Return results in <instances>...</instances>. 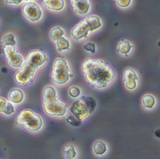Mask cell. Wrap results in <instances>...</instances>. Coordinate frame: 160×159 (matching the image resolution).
Wrapping results in <instances>:
<instances>
[{
  "instance_id": "9",
  "label": "cell",
  "mask_w": 160,
  "mask_h": 159,
  "mask_svg": "<svg viewBox=\"0 0 160 159\" xmlns=\"http://www.w3.org/2000/svg\"><path fill=\"white\" fill-rule=\"evenodd\" d=\"M48 61L47 53L40 49H34L31 51L27 55L25 62L37 70L44 66Z\"/></svg>"
},
{
  "instance_id": "19",
  "label": "cell",
  "mask_w": 160,
  "mask_h": 159,
  "mask_svg": "<svg viewBox=\"0 0 160 159\" xmlns=\"http://www.w3.org/2000/svg\"><path fill=\"white\" fill-rule=\"evenodd\" d=\"M55 45L57 48V51L59 52L69 51L71 49V46L70 41L65 36H63L59 39H58L55 42Z\"/></svg>"
},
{
  "instance_id": "6",
  "label": "cell",
  "mask_w": 160,
  "mask_h": 159,
  "mask_svg": "<svg viewBox=\"0 0 160 159\" xmlns=\"http://www.w3.org/2000/svg\"><path fill=\"white\" fill-rule=\"evenodd\" d=\"M37 70V69L25 62L22 66L15 73L14 80L20 86H28L34 81Z\"/></svg>"
},
{
  "instance_id": "11",
  "label": "cell",
  "mask_w": 160,
  "mask_h": 159,
  "mask_svg": "<svg viewBox=\"0 0 160 159\" xmlns=\"http://www.w3.org/2000/svg\"><path fill=\"white\" fill-rule=\"evenodd\" d=\"M69 111L72 115L82 121L86 119L90 115L86 104L81 97L77 98L71 104L69 107Z\"/></svg>"
},
{
  "instance_id": "1",
  "label": "cell",
  "mask_w": 160,
  "mask_h": 159,
  "mask_svg": "<svg viewBox=\"0 0 160 159\" xmlns=\"http://www.w3.org/2000/svg\"><path fill=\"white\" fill-rule=\"evenodd\" d=\"M81 71L85 82L99 90L108 88L116 78L114 68L100 58H85L82 63Z\"/></svg>"
},
{
  "instance_id": "25",
  "label": "cell",
  "mask_w": 160,
  "mask_h": 159,
  "mask_svg": "<svg viewBox=\"0 0 160 159\" xmlns=\"http://www.w3.org/2000/svg\"><path fill=\"white\" fill-rule=\"evenodd\" d=\"M133 2V0H116L117 6L120 9H128L129 8Z\"/></svg>"
},
{
  "instance_id": "18",
  "label": "cell",
  "mask_w": 160,
  "mask_h": 159,
  "mask_svg": "<svg viewBox=\"0 0 160 159\" xmlns=\"http://www.w3.org/2000/svg\"><path fill=\"white\" fill-rule=\"evenodd\" d=\"M62 155L64 158L66 159L76 158L78 155V151L76 146L72 143H68L65 145L62 148Z\"/></svg>"
},
{
  "instance_id": "10",
  "label": "cell",
  "mask_w": 160,
  "mask_h": 159,
  "mask_svg": "<svg viewBox=\"0 0 160 159\" xmlns=\"http://www.w3.org/2000/svg\"><path fill=\"white\" fill-rule=\"evenodd\" d=\"M139 76L134 68H126L123 72V81L128 91H135L139 86Z\"/></svg>"
},
{
  "instance_id": "14",
  "label": "cell",
  "mask_w": 160,
  "mask_h": 159,
  "mask_svg": "<svg viewBox=\"0 0 160 159\" xmlns=\"http://www.w3.org/2000/svg\"><path fill=\"white\" fill-rule=\"evenodd\" d=\"M44 7L53 12H60L65 7V0H42Z\"/></svg>"
},
{
  "instance_id": "5",
  "label": "cell",
  "mask_w": 160,
  "mask_h": 159,
  "mask_svg": "<svg viewBox=\"0 0 160 159\" xmlns=\"http://www.w3.org/2000/svg\"><path fill=\"white\" fill-rule=\"evenodd\" d=\"M72 77L70 65L66 58H56L52 64L51 80L57 86H65L70 82Z\"/></svg>"
},
{
  "instance_id": "26",
  "label": "cell",
  "mask_w": 160,
  "mask_h": 159,
  "mask_svg": "<svg viewBox=\"0 0 160 159\" xmlns=\"http://www.w3.org/2000/svg\"><path fill=\"white\" fill-rule=\"evenodd\" d=\"M15 112V108L14 104H12V102H10L9 101L3 115L6 116H11Z\"/></svg>"
},
{
  "instance_id": "24",
  "label": "cell",
  "mask_w": 160,
  "mask_h": 159,
  "mask_svg": "<svg viewBox=\"0 0 160 159\" xmlns=\"http://www.w3.org/2000/svg\"><path fill=\"white\" fill-rule=\"evenodd\" d=\"M68 95L72 99H77L81 97V89L77 86H72L68 88Z\"/></svg>"
},
{
  "instance_id": "22",
  "label": "cell",
  "mask_w": 160,
  "mask_h": 159,
  "mask_svg": "<svg viewBox=\"0 0 160 159\" xmlns=\"http://www.w3.org/2000/svg\"><path fill=\"white\" fill-rule=\"evenodd\" d=\"M64 35H65V31L59 26H55V27L51 29L49 32L50 39L54 42H56Z\"/></svg>"
},
{
  "instance_id": "23",
  "label": "cell",
  "mask_w": 160,
  "mask_h": 159,
  "mask_svg": "<svg viewBox=\"0 0 160 159\" xmlns=\"http://www.w3.org/2000/svg\"><path fill=\"white\" fill-rule=\"evenodd\" d=\"M65 121L67 124L74 127H78L79 126H81L82 125L83 122L82 119L77 118V117L72 114L70 115H68L65 118Z\"/></svg>"
},
{
  "instance_id": "16",
  "label": "cell",
  "mask_w": 160,
  "mask_h": 159,
  "mask_svg": "<svg viewBox=\"0 0 160 159\" xmlns=\"http://www.w3.org/2000/svg\"><path fill=\"white\" fill-rule=\"evenodd\" d=\"M142 106L146 110H151L155 108L156 104V98L151 94H144L142 98Z\"/></svg>"
},
{
  "instance_id": "31",
  "label": "cell",
  "mask_w": 160,
  "mask_h": 159,
  "mask_svg": "<svg viewBox=\"0 0 160 159\" xmlns=\"http://www.w3.org/2000/svg\"><path fill=\"white\" fill-rule=\"evenodd\" d=\"M35 0H24V2H35Z\"/></svg>"
},
{
  "instance_id": "27",
  "label": "cell",
  "mask_w": 160,
  "mask_h": 159,
  "mask_svg": "<svg viewBox=\"0 0 160 159\" xmlns=\"http://www.w3.org/2000/svg\"><path fill=\"white\" fill-rule=\"evenodd\" d=\"M83 48L85 51L92 53V54H94V53L96 52V51H97V46H96V45L93 43V42H87V43L84 45Z\"/></svg>"
},
{
  "instance_id": "17",
  "label": "cell",
  "mask_w": 160,
  "mask_h": 159,
  "mask_svg": "<svg viewBox=\"0 0 160 159\" xmlns=\"http://www.w3.org/2000/svg\"><path fill=\"white\" fill-rule=\"evenodd\" d=\"M107 151L108 147L104 141L98 140L94 142L92 145V151L96 156L102 157L107 152Z\"/></svg>"
},
{
  "instance_id": "30",
  "label": "cell",
  "mask_w": 160,
  "mask_h": 159,
  "mask_svg": "<svg viewBox=\"0 0 160 159\" xmlns=\"http://www.w3.org/2000/svg\"><path fill=\"white\" fill-rule=\"evenodd\" d=\"M82 1H85V0H70L71 3H72V2H82Z\"/></svg>"
},
{
  "instance_id": "2",
  "label": "cell",
  "mask_w": 160,
  "mask_h": 159,
  "mask_svg": "<svg viewBox=\"0 0 160 159\" xmlns=\"http://www.w3.org/2000/svg\"><path fill=\"white\" fill-rule=\"evenodd\" d=\"M42 109L47 115L52 118H63L67 113L66 104L58 99L57 91L53 86L48 85L42 90Z\"/></svg>"
},
{
  "instance_id": "21",
  "label": "cell",
  "mask_w": 160,
  "mask_h": 159,
  "mask_svg": "<svg viewBox=\"0 0 160 159\" xmlns=\"http://www.w3.org/2000/svg\"><path fill=\"white\" fill-rule=\"evenodd\" d=\"M2 42L4 46H16L18 44L16 36L13 33H8L7 34H5L2 37Z\"/></svg>"
},
{
  "instance_id": "12",
  "label": "cell",
  "mask_w": 160,
  "mask_h": 159,
  "mask_svg": "<svg viewBox=\"0 0 160 159\" xmlns=\"http://www.w3.org/2000/svg\"><path fill=\"white\" fill-rule=\"evenodd\" d=\"M71 3L74 12L79 16L87 15L91 9V3H90L89 0L72 2Z\"/></svg>"
},
{
  "instance_id": "7",
  "label": "cell",
  "mask_w": 160,
  "mask_h": 159,
  "mask_svg": "<svg viewBox=\"0 0 160 159\" xmlns=\"http://www.w3.org/2000/svg\"><path fill=\"white\" fill-rule=\"evenodd\" d=\"M23 17L32 23L39 22L43 16V12L40 5L35 2H25L21 9Z\"/></svg>"
},
{
  "instance_id": "20",
  "label": "cell",
  "mask_w": 160,
  "mask_h": 159,
  "mask_svg": "<svg viewBox=\"0 0 160 159\" xmlns=\"http://www.w3.org/2000/svg\"><path fill=\"white\" fill-rule=\"evenodd\" d=\"M81 98L84 100L85 104H86L90 114L91 115L94 112L96 108H97V100H96L92 96H88V95H83Z\"/></svg>"
},
{
  "instance_id": "13",
  "label": "cell",
  "mask_w": 160,
  "mask_h": 159,
  "mask_svg": "<svg viewBox=\"0 0 160 159\" xmlns=\"http://www.w3.org/2000/svg\"><path fill=\"white\" fill-rule=\"evenodd\" d=\"M134 46L132 42L128 39H122L117 45V51L122 56L128 57L132 55Z\"/></svg>"
},
{
  "instance_id": "29",
  "label": "cell",
  "mask_w": 160,
  "mask_h": 159,
  "mask_svg": "<svg viewBox=\"0 0 160 159\" xmlns=\"http://www.w3.org/2000/svg\"><path fill=\"white\" fill-rule=\"evenodd\" d=\"M5 3L9 5L19 6L24 2V0H4Z\"/></svg>"
},
{
  "instance_id": "15",
  "label": "cell",
  "mask_w": 160,
  "mask_h": 159,
  "mask_svg": "<svg viewBox=\"0 0 160 159\" xmlns=\"http://www.w3.org/2000/svg\"><path fill=\"white\" fill-rule=\"evenodd\" d=\"M25 98V95L22 89L18 88H13L8 94V100L14 105L22 104Z\"/></svg>"
},
{
  "instance_id": "4",
  "label": "cell",
  "mask_w": 160,
  "mask_h": 159,
  "mask_svg": "<svg viewBox=\"0 0 160 159\" xmlns=\"http://www.w3.org/2000/svg\"><path fill=\"white\" fill-rule=\"evenodd\" d=\"M17 125L31 132L40 131L44 125L42 117L31 109H24L17 115L15 118Z\"/></svg>"
},
{
  "instance_id": "28",
  "label": "cell",
  "mask_w": 160,
  "mask_h": 159,
  "mask_svg": "<svg viewBox=\"0 0 160 159\" xmlns=\"http://www.w3.org/2000/svg\"><path fill=\"white\" fill-rule=\"evenodd\" d=\"M9 101L5 98L0 97V113L3 114Z\"/></svg>"
},
{
  "instance_id": "8",
  "label": "cell",
  "mask_w": 160,
  "mask_h": 159,
  "mask_svg": "<svg viewBox=\"0 0 160 159\" xmlns=\"http://www.w3.org/2000/svg\"><path fill=\"white\" fill-rule=\"evenodd\" d=\"M3 53L8 65L14 69H19L25 62L23 55L19 52L16 46H4Z\"/></svg>"
},
{
  "instance_id": "3",
  "label": "cell",
  "mask_w": 160,
  "mask_h": 159,
  "mask_svg": "<svg viewBox=\"0 0 160 159\" xmlns=\"http://www.w3.org/2000/svg\"><path fill=\"white\" fill-rule=\"evenodd\" d=\"M102 26V21L99 16L91 15L73 26L70 35L74 41H80L87 39L90 33L99 30Z\"/></svg>"
}]
</instances>
